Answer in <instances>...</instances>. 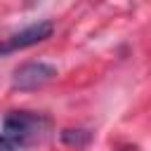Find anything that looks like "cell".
Returning a JSON list of instances; mask_svg holds the SVG:
<instances>
[{"mask_svg":"<svg viewBox=\"0 0 151 151\" xmlns=\"http://www.w3.org/2000/svg\"><path fill=\"white\" fill-rule=\"evenodd\" d=\"M0 132L19 151V149L42 144L52 132V120L45 113H35V111H9L2 118Z\"/></svg>","mask_w":151,"mask_h":151,"instance_id":"obj_1","label":"cell"},{"mask_svg":"<svg viewBox=\"0 0 151 151\" xmlns=\"http://www.w3.org/2000/svg\"><path fill=\"white\" fill-rule=\"evenodd\" d=\"M54 76H57V68L47 61H24L12 73V90H19V92L40 90L47 83H52Z\"/></svg>","mask_w":151,"mask_h":151,"instance_id":"obj_2","label":"cell"},{"mask_svg":"<svg viewBox=\"0 0 151 151\" xmlns=\"http://www.w3.org/2000/svg\"><path fill=\"white\" fill-rule=\"evenodd\" d=\"M54 31V24L52 21H38V24H31L17 33H12L9 38H5L0 42V54H9V52H17V50H26V47H33L42 40H47Z\"/></svg>","mask_w":151,"mask_h":151,"instance_id":"obj_3","label":"cell"},{"mask_svg":"<svg viewBox=\"0 0 151 151\" xmlns=\"http://www.w3.org/2000/svg\"><path fill=\"white\" fill-rule=\"evenodd\" d=\"M76 134H71L68 130L61 134L64 137V142H68V144H76V146H80V144H85L87 139H90V132H85V130H73Z\"/></svg>","mask_w":151,"mask_h":151,"instance_id":"obj_4","label":"cell"},{"mask_svg":"<svg viewBox=\"0 0 151 151\" xmlns=\"http://www.w3.org/2000/svg\"><path fill=\"white\" fill-rule=\"evenodd\" d=\"M0 151H17V149L9 144V139H7L2 132H0Z\"/></svg>","mask_w":151,"mask_h":151,"instance_id":"obj_5","label":"cell"}]
</instances>
